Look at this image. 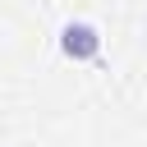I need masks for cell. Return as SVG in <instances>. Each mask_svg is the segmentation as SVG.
<instances>
[{"label": "cell", "instance_id": "1", "mask_svg": "<svg viewBox=\"0 0 147 147\" xmlns=\"http://www.w3.org/2000/svg\"><path fill=\"white\" fill-rule=\"evenodd\" d=\"M60 51H64L69 60H96L101 32H96L92 23H64V28H60Z\"/></svg>", "mask_w": 147, "mask_h": 147}]
</instances>
